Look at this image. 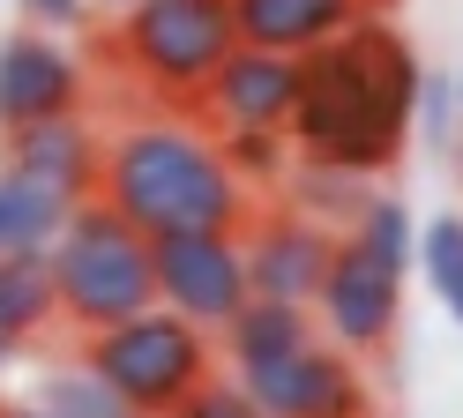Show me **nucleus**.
I'll return each mask as SVG.
<instances>
[{"label": "nucleus", "mask_w": 463, "mask_h": 418, "mask_svg": "<svg viewBox=\"0 0 463 418\" xmlns=\"http://www.w3.org/2000/svg\"><path fill=\"white\" fill-rule=\"evenodd\" d=\"M419 112V60L411 45L382 23H344L336 38L299 52V90L292 119L307 157H322L336 172H382Z\"/></svg>", "instance_id": "f257e3e1"}, {"label": "nucleus", "mask_w": 463, "mask_h": 418, "mask_svg": "<svg viewBox=\"0 0 463 418\" xmlns=\"http://www.w3.org/2000/svg\"><path fill=\"white\" fill-rule=\"evenodd\" d=\"M98 187L120 217L150 232H194V224H240V172L224 165V149H210L187 128H128L98 157Z\"/></svg>", "instance_id": "f03ea898"}, {"label": "nucleus", "mask_w": 463, "mask_h": 418, "mask_svg": "<svg viewBox=\"0 0 463 418\" xmlns=\"http://www.w3.org/2000/svg\"><path fill=\"white\" fill-rule=\"evenodd\" d=\"M45 269H52V314H68L82 337L105 321H128L142 307H157V277H150V239H142L105 195L90 202L82 195L61 232L45 247Z\"/></svg>", "instance_id": "7ed1b4c3"}, {"label": "nucleus", "mask_w": 463, "mask_h": 418, "mask_svg": "<svg viewBox=\"0 0 463 418\" xmlns=\"http://www.w3.org/2000/svg\"><path fill=\"white\" fill-rule=\"evenodd\" d=\"M82 366L105 374V388L128 411H180V404H194L202 374H210V328H194L172 307H142L128 321L90 328Z\"/></svg>", "instance_id": "20e7f679"}, {"label": "nucleus", "mask_w": 463, "mask_h": 418, "mask_svg": "<svg viewBox=\"0 0 463 418\" xmlns=\"http://www.w3.org/2000/svg\"><path fill=\"white\" fill-rule=\"evenodd\" d=\"M120 52L135 60V75L165 90V98H202L217 75V60L232 52V0H135L120 8Z\"/></svg>", "instance_id": "39448f33"}, {"label": "nucleus", "mask_w": 463, "mask_h": 418, "mask_svg": "<svg viewBox=\"0 0 463 418\" xmlns=\"http://www.w3.org/2000/svg\"><path fill=\"white\" fill-rule=\"evenodd\" d=\"M150 277H157V307L187 314L194 328H224L232 307L247 299V261L224 224L150 232Z\"/></svg>", "instance_id": "423d86ee"}, {"label": "nucleus", "mask_w": 463, "mask_h": 418, "mask_svg": "<svg viewBox=\"0 0 463 418\" xmlns=\"http://www.w3.org/2000/svg\"><path fill=\"white\" fill-rule=\"evenodd\" d=\"M240 396H247V411H269V418H336V411L373 404L352 374V358H336L314 337L262 358V366H240Z\"/></svg>", "instance_id": "0eeeda50"}, {"label": "nucleus", "mask_w": 463, "mask_h": 418, "mask_svg": "<svg viewBox=\"0 0 463 418\" xmlns=\"http://www.w3.org/2000/svg\"><path fill=\"white\" fill-rule=\"evenodd\" d=\"M314 307H322L329 337L344 351H389L396 307H403V269L373 261L359 239H344V247H329V269H322V284H314Z\"/></svg>", "instance_id": "6e6552de"}, {"label": "nucleus", "mask_w": 463, "mask_h": 418, "mask_svg": "<svg viewBox=\"0 0 463 418\" xmlns=\"http://www.w3.org/2000/svg\"><path fill=\"white\" fill-rule=\"evenodd\" d=\"M292 90H299V52L232 38V52L217 60L202 98L224 112V128H284L292 119Z\"/></svg>", "instance_id": "1a4fd4ad"}, {"label": "nucleus", "mask_w": 463, "mask_h": 418, "mask_svg": "<svg viewBox=\"0 0 463 418\" xmlns=\"http://www.w3.org/2000/svg\"><path fill=\"white\" fill-rule=\"evenodd\" d=\"M75 98H82L75 52H61L38 30L0 45V128H23V119H45V112H75Z\"/></svg>", "instance_id": "9d476101"}, {"label": "nucleus", "mask_w": 463, "mask_h": 418, "mask_svg": "<svg viewBox=\"0 0 463 418\" xmlns=\"http://www.w3.org/2000/svg\"><path fill=\"white\" fill-rule=\"evenodd\" d=\"M8 165L31 172V179H45V187L68 195V202H82V195L98 187V142H90V128L68 119V112H45V119L8 128Z\"/></svg>", "instance_id": "9b49d317"}, {"label": "nucleus", "mask_w": 463, "mask_h": 418, "mask_svg": "<svg viewBox=\"0 0 463 418\" xmlns=\"http://www.w3.org/2000/svg\"><path fill=\"white\" fill-rule=\"evenodd\" d=\"M329 247L336 239L322 224H269V232H254V247L240 254L247 261V291L314 299V284H322V269H329Z\"/></svg>", "instance_id": "f8f14e48"}, {"label": "nucleus", "mask_w": 463, "mask_h": 418, "mask_svg": "<svg viewBox=\"0 0 463 418\" xmlns=\"http://www.w3.org/2000/svg\"><path fill=\"white\" fill-rule=\"evenodd\" d=\"M344 23H359V0H232V30L247 45H277V52H307L336 38Z\"/></svg>", "instance_id": "ddd939ff"}, {"label": "nucleus", "mask_w": 463, "mask_h": 418, "mask_svg": "<svg viewBox=\"0 0 463 418\" xmlns=\"http://www.w3.org/2000/svg\"><path fill=\"white\" fill-rule=\"evenodd\" d=\"M307 337H314L307 299H269V291H247L240 307H232V321H224L232 366H262V358L292 351V344H307Z\"/></svg>", "instance_id": "4468645a"}, {"label": "nucleus", "mask_w": 463, "mask_h": 418, "mask_svg": "<svg viewBox=\"0 0 463 418\" xmlns=\"http://www.w3.org/2000/svg\"><path fill=\"white\" fill-rule=\"evenodd\" d=\"M68 209H75L68 195H52L45 179L8 165V172H0V254H45Z\"/></svg>", "instance_id": "2eb2a0df"}, {"label": "nucleus", "mask_w": 463, "mask_h": 418, "mask_svg": "<svg viewBox=\"0 0 463 418\" xmlns=\"http://www.w3.org/2000/svg\"><path fill=\"white\" fill-rule=\"evenodd\" d=\"M52 321V269L45 254H0V366Z\"/></svg>", "instance_id": "dca6fc26"}, {"label": "nucleus", "mask_w": 463, "mask_h": 418, "mask_svg": "<svg viewBox=\"0 0 463 418\" xmlns=\"http://www.w3.org/2000/svg\"><path fill=\"white\" fill-rule=\"evenodd\" d=\"M359 247L373 254V261H389V269H403L411 261V217H403V202H389V195H373L366 209H359Z\"/></svg>", "instance_id": "f3484780"}, {"label": "nucleus", "mask_w": 463, "mask_h": 418, "mask_svg": "<svg viewBox=\"0 0 463 418\" xmlns=\"http://www.w3.org/2000/svg\"><path fill=\"white\" fill-rule=\"evenodd\" d=\"M419 261H426V277L441 299H463V217H441V224H426V239H411Z\"/></svg>", "instance_id": "a211bd4d"}, {"label": "nucleus", "mask_w": 463, "mask_h": 418, "mask_svg": "<svg viewBox=\"0 0 463 418\" xmlns=\"http://www.w3.org/2000/svg\"><path fill=\"white\" fill-rule=\"evenodd\" d=\"M45 404H52V411H75V418H112V411H128V404L105 388V374H90V366L45 381Z\"/></svg>", "instance_id": "6ab92c4d"}, {"label": "nucleus", "mask_w": 463, "mask_h": 418, "mask_svg": "<svg viewBox=\"0 0 463 418\" xmlns=\"http://www.w3.org/2000/svg\"><path fill=\"white\" fill-rule=\"evenodd\" d=\"M23 8H31V15H45V23H75L82 8H90V0H23Z\"/></svg>", "instance_id": "aec40b11"}, {"label": "nucleus", "mask_w": 463, "mask_h": 418, "mask_svg": "<svg viewBox=\"0 0 463 418\" xmlns=\"http://www.w3.org/2000/svg\"><path fill=\"white\" fill-rule=\"evenodd\" d=\"M98 8H135V0H98Z\"/></svg>", "instance_id": "412c9836"}, {"label": "nucleus", "mask_w": 463, "mask_h": 418, "mask_svg": "<svg viewBox=\"0 0 463 418\" xmlns=\"http://www.w3.org/2000/svg\"><path fill=\"white\" fill-rule=\"evenodd\" d=\"M449 307H456V314H463V299H449Z\"/></svg>", "instance_id": "4be33fe9"}]
</instances>
